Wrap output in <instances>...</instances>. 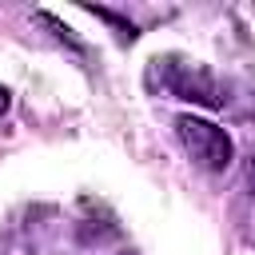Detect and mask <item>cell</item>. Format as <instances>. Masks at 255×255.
I'll return each mask as SVG.
<instances>
[{
    "instance_id": "6da1fadb",
    "label": "cell",
    "mask_w": 255,
    "mask_h": 255,
    "mask_svg": "<svg viewBox=\"0 0 255 255\" xmlns=\"http://www.w3.org/2000/svg\"><path fill=\"white\" fill-rule=\"evenodd\" d=\"M147 84L175 96V100H191V104H203V108L227 104L223 84L203 64H191V60H179V56H155L151 68H147Z\"/></svg>"
},
{
    "instance_id": "7a4b0ae2",
    "label": "cell",
    "mask_w": 255,
    "mask_h": 255,
    "mask_svg": "<svg viewBox=\"0 0 255 255\" xmlns=\"http://www.w3.org/2000/svg\"><path fill=\"white\" fill-rule=\"evenodd\" d=\"M175 135H179L183 151L191 155V163H199L203 171H227L231 159H235L231 135H227L219 124H211V120L179 116V120H175Z\"/></svg>"
},
{
    "instance_id": "3957f363",
    "label": "cell",
    "mask_w": 255,
    "mask_h": 255,
    "mask_svg": "<svg viewBox=\"0 0 255 255\" xmlns=\"http://www.w3.org/2000/svg\"><path fill=\"white\" fill-rule=\"evenodd\" d=\"M36 20H40V24H44V28H52V32H56V36H60V40H64V44H68V48H72V52H84V44H80V40H76V36H72V28H68V24H60V20H56V16H52V12H40V16H36Z\"/></svg>"
},
{
    "instance_id": "277c9868",
    "label": "cell",
    "mask_w": 255,
    "mask_h": 255,
    "mask_svg": "<svg viewBox=\"0 0 255 255\" xmlns=\"http://www.w3.org/2000/svg\"><path fill=\"white\" fill-rule=\"evenodd\" d=\"M247 183H251V191H255V151L247 155Z\"/></svg>"
},
{
    "instance_id": "5b68a950",
    "label": "cell",
    "mask_w": 255,
    "mask_h": 255,
    "mask_svg": "<svg viewBox=\"0 0 255 255\" xmlns=\"http://www.w3.org/2000/svg\"><path fill=\"white\" fill-rule=\"evenodd\" d=\"M8 104H12V96H8V88H0V116L8 112Z\"/></svg>"
},
{
    "instance_id": "8992f818",
    "label": "cell",
    "mask_w": 255,
    "mask_h": 255,
    "mask_svg": "<svg viewBox=\"0 0 255 255\" xmlns=\"http://www.w3.org/2000/svg\"><path fill=\"white\" fill-rule=\"evenodd\" d=\"M124 255H131V251H124Z\"/></svg>"
}]
</instances>
